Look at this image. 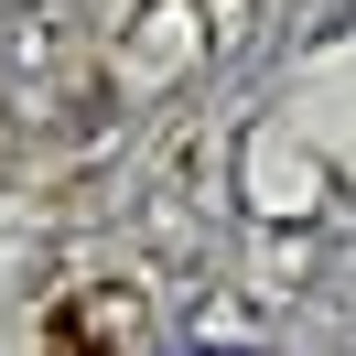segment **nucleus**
Returning a JSON list of instances; mask_svg holds the SVG:
<instances>
[{
    "instance_id": "f257e3e1",
    "label": "nucleus",
    "mask_w": 356,
    "mask_h": 356,
    "mask_svg": "<svg viewBox=\"0 0 356 356\" xmlns=\"http://www.w3.org/2000/svg\"><path fill=\"white\" fill-rule=\"evenodd\" d=\"M44 346L54 356H140V313H130V291H87V302H54Z\"/></svg>"
}]
</instances>
